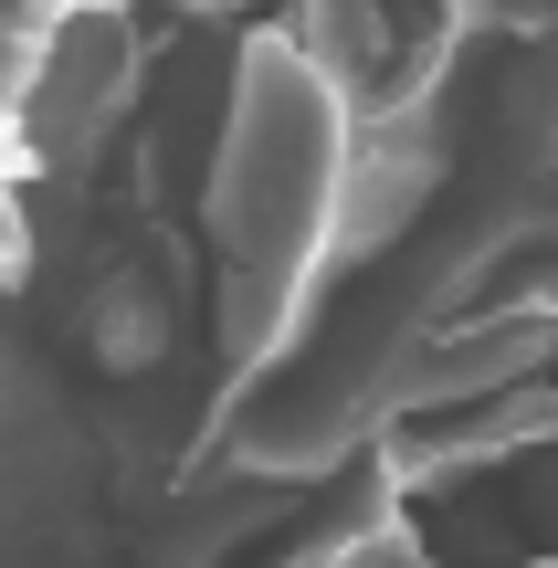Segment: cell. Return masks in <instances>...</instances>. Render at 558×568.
Returning <instances> with one entry per match:
<instances>
[{"label": "cell", "instance_id": "obj_1", "mask_svg": "<svg viewBox=\"0 0 558 568\" xmlns=\"http://www.w3.org/2000/svg\"><path fill=\"white\" fill-rule=\"evenodd\" d=\"M348 105L274 0H74L0 116V568H337L390 453L243 474L232 400L316 274Z\"/></svg>", "mask_w": 558, "mask_h": 568}, {"label": "cell", "instance_id": "obj_2", "mask_svg": "<svg viewBox=\"0 0 558 568\" xmlns=\"http://www.w3.org/2000/svg\"><path fill=\"white\" fill-rule=\"evenodd\" d=\"M558 326V0H464L443 74L348 138L316 274L222 453L337 474L506 326Z\"/></svg>", "mask_w": 558, "mask_h": 568}, {"label": "cell", "instance_id": "obj_3", "mask_svg": "<svg viewBox=\"0 0 558 568\" xmlns=\"http://www.w3.org/2000/svg\"><path fill=\"white\" fill-rule=\"evenodd\" d=\"M63 11H74V0H0V116H11L21 74L42 63V42L63 32Z\"/></svg>", "mask_w": 558, "mask_h": 568}]
</instances>
